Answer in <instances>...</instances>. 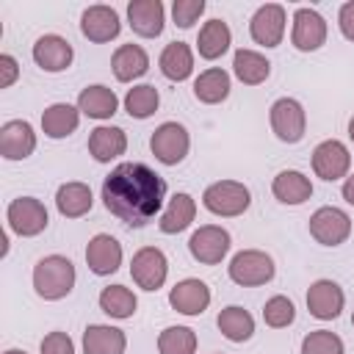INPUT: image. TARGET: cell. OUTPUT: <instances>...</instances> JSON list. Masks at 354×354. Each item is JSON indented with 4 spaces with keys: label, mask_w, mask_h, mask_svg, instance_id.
Segmentation results:
<instances>
[{
    "label": "cell",
    "mask_w": 354,
    "mask_h": 354,
    "mask_svg": "<svg viewBox=\"0 0 354 354\" xmlns=\"http://www.w3.org/2000/svg\"><path fill=\"white\" fill-rule=\"evenodd\" d=\"M166 199L163 177L138 160H124L111 169L102 180V205L127 227H147Z\"/></svg>",
    "instance_id": "obj_1"
},
{
    "label": "cell",
    "mask_w": 354,
    "mask_h": 354,
    "mask_svg": "<svg viewBox=\"0 0 354 354\" xmlns=\"http://www.w3.org/2000/svg\"><path fill=\"white\" fill-rule=\"evenodd\" d=\"M75 263L64 254H47L33 266V290L44 301H58L75 288Z\"/></svg>",
    "instance_id": "obj_2"
},
{
    "label": "cell",
    "mask_w": 354,
    "mask_h": 354,
    "mask_svg": "<svg viewBox=\"0 0 354 354\" xmlns=\"http://www.w3.org/2000/svg\"><path fill=\"white\" fill-rule=\"evenodd\" d=\"M202 205L205 210H210L213 216H221V218H235L241 213L249 210L252 205V194L243 183L238 180H216L205 188L202 194Z\"/></svg>",
    "instance_id": "obj_3"
},
{
    "label": "cell",
    "mask_w": 354,
    "mask_h": 354,
    "mask_svg": "<svg viewBox=\"0 0 354 354\" xmlns=\"http://www.w3.org/2000/svg\"><path fill=\"white\" fill-rule=\"evenodd\" d=\"M227 274L241 288H257V285H266L274 279L277 266H274L271 254H266L263 249H241L238 254H232Z\"/></svg>",
    "instance_id": "obj_4"
},
{
    "label": "cell",
    "mask_w": 354,
    "mask_h": 354,
    "mask_svg": "<svg viewBox=\"0 0 354 354\" xmlns=\"http://www.w3.org/2000/svg\"><path fill=\"white\" fill-rule=\"evenodd\" d=\"M6 221H8L11 232H17L22 238H33V235H41L47 230L50 213H47L44 202L36 196H17L6 207Z\"/></svg>",
    "instance_id": "obj_5"
},
{
    "label": "cell",
    "mask_w": 354,
    "mask_h": 354,
    "mask_svg": "<svg viewBox=\"0 0 354 354\" xmlns=\"http://www.w3.org/2000/svg\"><path fill=\"white\" fill-rule=\"evenodd\" d=\"M268 122H271V130L274 136L282 141V144H299L307 133V113H304V105L293 97H279L274 100L271 111H268Z\"/></svg>",
    "instance_id": "obj_6"
},
{
    "label": "cell",
    "mask_w": 354,
    "mask_h": 354,
    "mask_svg": "<svg viewBox=\"0 0 354 354\" xmlns=\"http://www.w3.org/2000/svg\"><path fill=\"white\" fill-rule=\"evenodd\" d=\"M149 149H152L155 160H160L163 166H177L185 160V155L191 149V136H188L185 124L163 122L155 127V133L149 138Z\"/></svg>",
    "instance_id": "obj_7"
},
{
    "label": "cell",
    "mask_w": 354,
    "mask_h": 354,
    "mask_svg": "<svg viewBox=\"0 0 354 354\" xmlns=\"http://www.w3.org/2000/svg\"><path fill=\"white\" fill-rule=\"evenodd\" d=\"M230 246H232V238L221 224H202L188 238V252L202 266H218L227 257Z\"/></svg>",
    "instance_id": "obj_8"
},
{
    "label": "cell",
    "mask_w": 354,
    "mask_h": 354,
    "mask_svg": "<svg viewBox=\"0 0 354 354\" xmlns=\"http://www.w3.org/2000/svg\"><path fill=\"white\" fill-rule=\"evenodd\" d=\"M310 235L321 246H340L351 235V216L343 207L324 205L310 216Z\"/></svg>",
    "instance_id": "obj_9"
},
{
    "label": "cell",
    "mask_w": 354,
    "mask_h": 354,
    "mask_svg": "<svg viewBox=\"0 0 354 354\" xmlns=\"http://www.w3.org/2000/svg\"><path fill=\"white\" fill-rule=\"evenodd\" d=\"M130 277L141 290L163 288L169 277V260L158 246H141L130 260Z\"/></svg>",
    "instance_id": "obj_10"
},
{
    "label": "cell",
    "mask_w": 354,
    "mask_h": 354,
    "mask_svg": "<svg viewBox=\"0 0 354 354\" xmlns=\"http://www.w3.org/2000/svg\"><path fill=\"white\" fill-rule=\"evenodd\" d=\"M288 28V11L279 3H263L252 19H249V36L260 44V47H277L282 44Z\"/></svg>",
    "instance_id": "obj_11"
},
{
    "label": "cell",
    "mask_w": 354,
    "mask_h": 354,
    "mask_svg": "<svg viewBox=\"0 0 354 354\" xmlns=\"http://www.w3.org/2000/svg\"><path fill=\"white\" fill-rule=\"evenodd\" d=\"M348 169H351V152L343 141L326 138L313 149V171L324 183H335V180L348 177Z\"/></svg>",
    "instance_id": "obj_12"
},
{
    "label": "cell",
    "mask_w": 354,
    "mask_h": 354,
    "mask_svg": "<svg viewBox=\"0 0 354 354\" xmlns=\"http://www.w3.org/2000/svg\"><path fill=\"white\" fill-rule=\"evenodd\" d=\"M326 33H329L326 19H324L315 8L301 6V8H296V11H293V30H290V41H293V47H296V50H301V53H315L318 47H324V44H326Z\"/></svg>",
    "instance_id": "obj_13"
},
{
    "label": "cell",
    "mask_w": 354,
    "mask_h": 354,
    "mask_svg": "<svg viewBox=\"0 0 354 354\" xmlns=\"http://www.w3.org/2000/svg\"><path fill=\"white\" fill-rule=\"evenodd\" d=\"M119 30H122V19L113 6L97 3L80 14V33L94 44H105V41L116 39Z\"/></svg>",
    "instance_id": "obj_14"
},
{
    "label": "cell",
    "mask_w": 354,
    "mask_h": 354,
    "mask_svg": "<svg viewBox=\"0 0 354 354\" xmlns=\"http://www.w3.org/2000/svg\"><path fill=\"white\" fill-rule=\"evenodd\" d=\"M30 55H33V61H36L39 69H44V72H64V69L72 66L75 50H72V44H69L64 36H58V33H44V36H39V39L33 41Z\"/></svg>",
    "instance_id": "obj_15"
},
{
    "label": "cell",
    "mask_w": 354,
    "mask_h": 354,
    "mask_svg": "<svg viewBox=\"0 0 354 354\" xmlns=\"http://www.w3.org/2000/svg\"><path fill=\"white\" fill-rule=\"evenodd\" d=\"M343 304H346V293L337 282L332 279H315L307 290V310L313 318L318 321H332L343 313Z\"/></svg>",
    "instance_id": "obj_16"
},
{
    "label": "cell",
    "mask_w": 354,
    "mask_h": 354,
    "mask_svg": "<svg viewBox=\"0 0 354 354\" xmlns=\"http://www.w3.org/2000/svg\"><path fill=\"white\" fill-rule=\"evenodd\" d=\"M36 149V133L25 119H8L0 127V155L6 160H25Z\"/></svg>",
    "instance_id": "obj_17"
},
{
    "label": "cell",
    "mask_w": 354,
    "mask_h": 354,
    "mask_svg": "<svg viewBox=\"0 0 354 354\" xmlns=\"http://www.w3.org/2000/svg\"><path fill=\"white\" fill-rule=\"evenodd\" d=\"M86 263L97 277L116 274L122 266V243L108 232H97L86 246Z\"/></svg>",
    "instance_id": "obj_18"
},
{
    "label": "cell",
    "mask_w": 354,
    "mask_h": 354,
    "mask_svg": "<svg viewBox=\"0 0 354 354\" xmlns=\"http://www.w3.org/2000/svg\"><path fill=\"white\" fill-rule=\"evenodd\" d=\"M127 22L141 39H155L163 33L166 8L160 0H133L127 3Z\"/></svg>",
    "instance_id": "obj_19"
},
{
    "label": "cell",
    "mask_w": 354,
    "mask_h": 354,
    "mask_svg": "<svg viewBox=\"0 0 354 354\" xmlns=\"http://www.w3.org/2000/svg\"><path fill=\"white\" fill-rule=\"evenodd\" d=\"M169 304L183 315H202L210 304V288H207V282H202L196 277L180 279L169 290Z\"/></svg>",
    "instance_id": "obj_20"
},
{
    "label": "cell",
    "mask_w": 354,
    "mask_h": 354,
    "mask_svg": "<svg viewBox=\"0 0 354 354\" xmlns=\"http://www.w3.org/2000/svg\"><path fill=\"white\" fill-rule=\"evenodd\" d=\"M127 149V136L122 127L113 124H100L88 133V152L97 163H111Z\"/></svg>",
    "instance_id": "obj_21"
},
{
    "label": "cell",
    "mask_w": 354,
    "mask_h": 354,
    "mask_svg": "<svg viewBox=\"0 0 354 354\" xmlns=\"http://www.w3.org/2000/svg\"><path fill=\"white\" fill-rule=\"evenodd\" d=\"M127 335L111 324H88L83 332V354H124Z\"/></svg>",
    "instance_id": "obj_22"
},
{
    "label": "cell",
    "mask_w": 354,
    "mask_h": 354,
    "mask_svg": "<svg viewBox=\"0 0 354 354\" xmlns=\"http://www.w3.org/2000/svg\"><path fill=\"white\" fill-rule=\"evenodd\" d=\"M111 69L116 75L119 83H130V80H138L141 75H147L149 69V55L141 44H119L116 53L111 55Z\"/></svg>",
    "instance_id": "obj_23"
},
{
    "label": "cell",
    "mask_w": 354,
    "mask_h": 354,
    "mask_svg": "<svg viewBox=\"0 0 354 354\" xmlns=\"http://www.w3.org/2000/svg\"><path fill=\"white\" fill-rule=\"evenodd\" d=\"M271 194L282 205H304L313 196V183L307 174H301L296 169H282L271 180Z\"/></svg>",
    "instance_id": "obj_24"
},
{
    "label": "cell",
    "mask_w": 354,
    "mask_h": 354,
    "mask_svg": "<svg viewBox=\"0 0 354 354\" xmlns=\"http://www.w3.org/2000/svg\"><path fill=\"white\" fill-rule=\"evenodd\" d=\"M77 108L83 116L88 119H111L116 111H119V97L113 88L102 86V83H94V86H86L80 94H77Z\"/></svg>",
    "instance_id": "obj_25"
},
{
    "label": "cell",
    "mask_w": 354,
    "mask_h": 354,
    "mask_svg": "<svg viewBox=\"0 0 354 354\" xmlns=\"http://www.w3.org/2000/svg\"><path fill=\"white\" fill-rule=\"evenodd\" d=\"M194 218H196V199H194L191 194L180 191V194H174V196L169 199V205L163 207L158 227H160L163 235H177V232L188 230Z\"/></svg>",
    "instance_id": "obj_26"
},
{
    "label": "cell",
    "mask_w": 354,
    "mask_h": 354,
    "mask_svg": "<svg viewBox=\"0 0 354 354\" xmlns=\"http://www.w3.org/2000/svg\"><path fill=\"white\" fill-rule=\"evenodd\" d=\"M80 124V108L69 102H53L41 113V133L47 138H66Z\"/></svg>",
    "instance_id": "obj_27"
},
{
    "label": "cell",
    "mask_w": 354,
    "mask_h": 354,
    "mask_svg": "<svg viewBox=\"0 0 354 354\" xmlns=\"http://www.w3.org/2000/svg\"><path fill=\"white\" fill-rule=\"evenodd\" d=\"M91 205H94L91 188L80 180H69V183L58 185V191H55V207L64 218H80L91 210Z\"/></svg>",
    "instance_id": "obj_28"
},
{
    "label": "cell",
    "mask_w": 354,
    "mask_h": 354,
    "mask_svg": "<svg viewBox=\"0 0 354 354\" xmlns=\"http://www.w3.org/2000/svg\"><path fill=\"white\" fill-rule=\"evenodd\" d=\"M232 72H235V77H238L243 86H260V83H266L268 75H271V61H268L263 53H257V50L241 47V50H235V55H232Z\"/></svg>",
    "instance_id": "obj_29"
},
{
    "label": "cell",
    "mask_w": 354,
    "mask_h": 354,
    "mask_svg": "<svg viewBox=\"0 0 354 354\" xmlns=\"http://www.w3.org/2000/svg\"><path fill=\"white\" fill-rule=\"evenodd\" d=\"M230 88H232V80H230V72L221 69V66H210L205 72L196 75L194 80V97L205 105H218L230 97Z\"/></svg>",
    "instance_id": "obj_30"
},
{
    "label": "cell",
    "mask_w": 354,
    "mask_h": 354,
    "mask_svg": "<svg viewBox=\"0 0 354 354\" xmlns=\"http://www.w3.org/2000/svg\"><path fill=\"white\" fill-rule=\"evenodd\" d=\"M232 44V30L224 19H207L202 28H199V36H196V50L205 61H216L221 58Z\"/></svg>",
    "instance_id": "obj_31"
},
{
    "label": "cell",
    "mask_w": 354,
    "mask_h": 354,
    "mask_svg": "<svg viewBox=\"0 0 354 354\" xmlns=\"http://www.w3.org/2000/svg\"><path fill=\"white\" fill-rule=\"evenodd\" d=\"M158 66H160L163 77H169L174 83H183L194 72V50L185 41H171V44L163 47V53L158 58Z\"/></svg>",
    "instance_id": "obj_32"
},
{
    "label": "cell",
    "mask_w": 354,
    "mask_h": 354,
    "mask_svg": "<svg viewBox=\"0 0 354 354\" xmlns=\"http://www.w3.org/2000/svg\"><path fill=\"white\" fill-rule=\"evenodd\" d=\"M216 324H218V332L227 340H232V343H243V340H249L254 335V318H252V313L243 310V307H238V304L224 307L218 313Z\"/></svg>",
    "instance_id": "obj_33"
},
{
    "label": "cell",
    "mask_w": 354,
    "mask_h": 354,
    "mask_svg": "<svg viewBox=\"0 0 354 354\" xmlns=\"http://www.w3.org/2000/svg\"><path fill=\"white\" fill-rule=\"evenodd\" d=\"M136 307H138V299H136V293H133L130 288H124V285H108V288L100 290V310H102L105 315L116 318V321L133 318Z\"/></svg>",
    "instance_id": "obj_34"
},
{
    "label": "cell",
    "mask_w": 354,
    "mask_h": 354,
    "mask_svg": "<svg viewBox=\"0 0 354 354\" xmlns=\"http://www.w3.org/2000/svg\"><path fill=\"white\" fill-rule=\"evenodd\" d=\"M160 105V94L155 86L149 83H141V86H133L127 94H124V111L133 116V119H147L158 111Z\"/></svg>",
    "instance_id": "obj_35"
},
{
    "label": "cell",
    "mask_w": 354,
    "mask_h": 354,
    "mask_svg": "<svg viewBox=\"0 0 354 354\" xmlns=\"http://www.w3.org/2000/svg\"><path fill=\"white\" fill-rule=\"evenodd\" d=\"M160 354H196V332L191 326H166L158 335Z\"/></svg>",
    "instance_id": "obj_36"
},
{
    "label": "cell",
    "mask_w": 354,
    "mask_h": 354,
    "mask_svg": "<svg viewBox=\"0 0 354 354\" xmlns=\"http://www.w3.org/2000/svg\"><path fill=\"white\" fill-rule=\"evenodd\" d=\"M263 321H266L271 329H285V326H290V324L296 321V307H293V301H290L288 296H282V293L271 296V299L263 304Z\"/></svg>",
    "instance_id": "obj_37"
},
{
    "label": "cell",
    "mask_w": 354,
    "mask_h": 354,
    "mask_svg": "<svg viewBox=\"0 0 354 354\" xmlns=\"http://www.w3.org/2000/svg\"><path fill=\"white\" fill-rule=\"evenodd\" d=\"M301 354H346L343 340L329 332V329H315L310 335H304L301 340Z\"/></svg>",
    "instance_id": "obj_38"
},
{
    "label": "cell",
    "mask_w": 354,
    "mask_h": 354,
    "mask_svg": "<svg viewBox=\"0 0 354 354\" xmlns=\"http://www.w3.org/2000/svg\"><path fill=\"white\" fill-rule=\"evenodd\" d=\"M202 14H205V0H174L171 3V19L177 28H194Z\"/></svg>",
    "instance_id": "obj_39"
},
{
    "label": "cell",
    "mask_w": 354,
    "mask_h": 354,
    "mask_svg": "<svg viewBox=\"0 0 354 354\" xmlns=\"http://www.w3.org/2000/svg\"><path fill=\"white\" fill-rule=\"evenodd\" d=\"M39 351L41 354H75V343L66 332H47L39 343Z\"/></svg>",
    "instance_id": "obj_40"
},
{
    "label": "cell",
    "mask_w": 354,
    "mask_h": 354,
    "mask_svg": "<svg viewBox=\"0 0 354 354\" xmlns=\"http://www.w3.org/2000/svg\"><path fill=\"white\" fill-rule=\"evenodd\" d=\"M19 77V64L11 53H3L0 55V88H11Z\"/></svg>",
    "instance_id": "obj_41"
},
{
    "label": "cell",
    "mask_w": 354,
    "mask_h": 354,
    "mask_svg": "<svg viewBox=\"0 0 354 354\" xmlns=\"http://www.w3.org/2000/svg\"><path fill=\"white\" fill-rule=\"evenodd\" d=\"M337 28H340V33L348 41H354V0H348V3L340 6V11H337Z\"/></svg>",
    "instance_id": "obj_42"
},
{
    "label": "cell",
    "mask_w": 354,
    "mask_h": 354,
    "mask_svg": "<svg viewBox=\"0 0 354 354\" xmlns=\"http://www.w3.org/2000/svg\"><path fill=\"white\" fill-rule=\"evenodd\" d=\"M340 194H343V199H346L348 205H354V174H348V177L343 180V188H340Z\"/></svg>",
    "instance_id": "obj_43"
},
{
    "label": "cell",
    "mask_w": 354,
    "mask_h": 354,
    "mask_svg": "<svg viewBox=\"0 0 354 354\" xmlns=\"http://www.w3.org/2000/svg\"><path fill=\"white\" fill-rule=\"evenodd\" d=\"M348 138H351V144H354V116L348 119Z\"/></svg>",
    "instance_id": "obj_44"
},
{
    "label": "cell",
    "mask_w": 354,
    "mask_h": 354,
    "mask_svg": "<svg viewBox=\"0 0 354 354\" xmlns=\"http://www.w3.org/2000/svg\"><path fill=\"white\" fill-rule=\"evenodd\" d=\"M3 354H28V351H22V348H6Z\"/></svg>",
    "instance_id": "obj_45"
},
{
    "label": "cell",
    "mask_w": 354,
    "mask_h": 354,
    "mask_svg": "<svg viewBox=\"0 0 354 354\" xmlns=\"http://www.w3.org/2000/svg\"><path fill=\"white\" fill-rule=\"evenodd\" d=\"M351 324H354V313H351Z\"/></svg>",
    "instance_id": "obj_46"
}]
</instances>
